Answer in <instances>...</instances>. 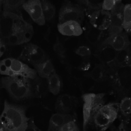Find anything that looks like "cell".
Returning <instances> with one entry per match:
<instances>
[{
    "instance_id": "obj_1",
    "label": "cell",
    "mask_w": 131,
    "mask_h": 131,
    "mask_svg": "<svg viewBox=\"0 0 131 131\" xmlns=\"http://www.w3.org/2000/svg\"><path fill=\"white\" fill-rule=\"evenodd\" d=\"M25 106L8 102L5 100L0 117V130H26L30 118L26 116Z\"/></svg>"
},
{
    "instance_id": "obj_2",
    "label": "cell",
    "mask_w": 131,
    "mask_h": 131,
    "mask_svg": "<svg viewBox=\"0 0 131 131\" xmlns=\"http://www.w3.org/2000/svg\"><path fill=\"white\" fill-rule=\"evenodd\" d=\"M1 88L5 89L15 101L36 97L33 79L20 76H6L1 79Z\"/></svg>"
},
{
    "instance_id": "obj_3",
    "label": "cell",
    "mask_w": 131,
    "mask_h": 131,
    "mask_svg": "<svg viewBox=\"0 0 131 131\" xmlns=\"http://www.w3.org/2000/svg\"><path fill=\"white\" fill-rule=\"evenodd\" d=\"M0 73L6 76H20L34 79L38 75L32 69L20 59L8 57L0 61Z\"/></svg>"
},
{
    "instance_id": "obj_4",
    "label": "cell",
    "mask_w": 131,
    "mask_h": 131,
    "mask_svg": "<svg viewBox=\"0 0 131 131\" xmlns=\"http://www.w3.org/2000/svg\"><path fill=\"white\" fill-rule=\"evenodd\" d=\"M83 128L85 130L93 123L94 117L98 110L105 104L104 94L88 93L82 96Z\"/></svg>"
},
{
    "instance_id": "obj_5",
    "label": "cell",
    "mask_w": 131,
    "mask_h": 131,
    "mask_svg": "<svg viewBox=\"0 0 131 131\" xmlns=\"http://www.w3.org/2000/svg\"><path fill=\"white\" fill-rule=\"evenodd\" d=\"M119 105L118 103H108L98 110L93 120V124L97 129L104 130L111 125L118 116Z\"/></svg>"
},
{
    "instance_id": "obj_6",
    "label": "cell",
    "mask_w": 131,
    "mask_h": 131,
    "mask_svg": "<svg viewBox=\"0 0 131 131\" xmlns=\"http://www.w3.org/2000/svg\"><path fill=\"white\" fill-rule=\"evenodd\" d=\"M34 34L33 26L23 19L16 27L11 35L4 39L7 45L13 46L28 43Z\"/></svg>"
},
{
    "instance_id": "obj_7",
    "label": "cell",
    "mask_w": 131,
    "mask_h": 131,
    "mask_svg": "<svg viewBox=\"0 0 131 131\" xmlns=\"http://www.w3.org/2000/svg\"><path fill=\"white\" fill-rule=\"evenodd\" d=\"M84 18V11L82 7L79 5L67 1L62 4L60 9L58 17L59 24L74 20L81 24Z\"/></svg>"
},
{
    "instance_id": "obj_8",
    "label": "cell",
    "mask_w": 131,
    "mask_h": 131,
    "mask_svg": "<svg viewBox=\"0 0 131 131\" xmlns=\"http://www.w3.org/2000/svg\"><path fill=\"white\" fill-rule=\"evenodd\" d=\"M48 59V56L45 51L37 45L32 43H26L24 45L20 60L34 66Z\"/></svg>"
},
{
    "instance_id": "obj_9",
    "label": "cell",
    "mask_w": 131,
    "mask_h": 131,
    "mask_svg": "<svg viewBox=\"0 0 131 131\" xmlns=\"http://www.w3.org/2000/svg\"><path fill=\"white\" fill-rule=\"evenodd\" d=\"M21 15L16 13L4 11L1 12L0 17L1 38L7 39L13 33L16 27L23 19Z\"/></svg>"
},
{
    "instance_id": "obj_10",
    "label": "cell",
    "mask_w": 131,
    "mask_h": 131,
    "mask_svg": "<svg viewBox=\"0 0 131 131\" xmlns=\"http://www.w3.org/2000/svg\"><path fill=\"white\" fill-rule=\"evenodd\" d=\"M117 66L113 72V83L118 90L126 91L131 86V65Z\"/></svg>"
},
{
    "instance_id": "obj_11",
    "label": "cell",
    "mask_w": 131,
    "mask_h": 131,
    "mask_svg": "<svg viewBox=\"0 0 131 131\" xmlns=\"http://www.w3.org/2000/svg\"><path fill=\"white\" fill-rule=\"evenodd\" d=\"M89 18L91 25L96 29L104 31L108 30L110 24L111 15L110 11L102 8L91 10H88Z\"/></svg>"
},
{
    "instance_id": "obj_12",
    "label": "cell",
    "mask_w": 131,
    "mask_h": 131,
    "mask_svg": "<svg viewBox=\"0 0 131 131\" xmlns=\"http://www.w3.org/2000/svg\"><path fill=\"white\" fill-rule=\"evenodd\" d=\"M23 8L36 24L39 26L45 25L46 19L41 0H27L23 4Z\"/></svg>"
},
{
    "instance_id": "obj_13",
    "label": "cell",
    "mask_w": 131,
    "mask_h": 131,
    "mask_svg": "<svg viewBox=\"0 0 131 131\" xmlns=\"http://www.w3.org/2000/svg\"><path fill=\"white\" fill-rule=\"evenodd\" d=\"M124 5L121 2L118 3L110 11L111 24L108 29L109 35H114L123 31V13Z\"/></svg>"
},
{
    "instance_id": "obj_14",
    "label": "cell",
    "mask_w": 131,
    "mask_h": 131,
    "mask_svg": "<svg viewBox=\"0 0 131 131\" xmlns=\"http://www.w3.org/2000/svg\"><path fill=\"white\" fill-rule=\"evenodd\" d=\"M126 32L109 35L102 43L101 46H109L116 51L126 49L129 47L130 42Z\"/></svg>"
},
{
    "instance_id": "obj_15",
    "label": "cell",
    "mask_w": 131,
    "mask_h": 131,
    "mask_svg": "<svg viewBox=\"0 0 131 131\" xmlns=\"http://www.w3.org/2000/svg\"><path fill=\"white\" fill-rule=\"evenodd\" d=\"M76 98L67 94L61 95L57 98L55 104V110L57 113L69 114L76 105Z\"/></svg>"
},
{
    "instance_id": "obj_16",
    "label": "cell",
    "mask_w": 131,
    "mask_h": 131,
    "mask_svg": "<svg viewBox=\"0 0 131 131\" xmlns=\"http://www.w3.org/2000/svg\"><path fill=\"white\" fill-rule=\"evenodd\" d=\"M57 29L59 32L63 35L68 36H77L82 33L81 24L74 20L67 21L58 24Z\"/></svg>"
},
{
    "instance_id": "obj_17",
    "label": "cell",
    "mask_w": 131,
    "mask_h": 131,
    "mask_svg": "<svg viewBox=\"0 0 131 131\" xmlns=\"http://www.w3.org/2000/svg\"><path fill=\"white\" fill-rule=\"evenodd\" d=\"M73 120H74L73 117L69 114L56 113L53 114L51 117L48 130L49 131H59L63 125Z\"/></svg>"
},
{
    "instance_id": "obj_18",
    "label": "cell",
    "mask_w": 131,
    "mask_h": 131,
    "mask_svg": "<svg viewBox=\"0 0 131 131\" xmlns=\"http://www.w3.org/2000/svg\"><path fill=\"white\" fill-rule=\"evenodd\" d=\"M117 51L109 46H101L97 53V57L103 63H113Z\"/></svg>"
},
{
    "instance_id": "obj_19",
    "label": "cell",
    "mask_w": 131,
    "mask_h": 131,
    "mask_svg": "<svg viewBox=\"0 0 131 131\" xmlns=\"http://www.w3.org/2000/svg\"><path fill=\"white\" fill-rule=\"evenodd\" d=\"M36 70L37 75L43 78L47 79L51 74H52L55 70L51 60L49 59L48 60L33 66Z\"/></svg>"
},
{
    "instance_id": "obj_20",
    "label": "cell",
    "mask_w": 131,
    "mask_h": 131,
    "mask_svg": "<svg viewBox=\"0 0 131 131\" xmlns=\"http://www.w3.org/2000/svg\"><path fill=\"white\" fill-rule=\"evenodd\" d=\"M26 0H4L1 8L3 11L16 13L21 15V9Z\"/></svg>"
},
{
    "instance_id": "obj_21",
    "label": "cell",
    "mask_w": 131,
    "mask_h": 131,
    "mask_svg": "<svg viewBox=\"0 0 131 131\" xmlns=\"http://www.w3.org/2000/svg\"><path fill=\"white\" fill-rule=\"evenodd\" d=\"M34 89L36 97H41L45 96L49 91L47 79L43 78L37 75L33 79Z\"/></svg>"
},
{
    "instance_id": "obj_22",
    "label": "cell",
    "mask_w": 131,
    "mask_h": 131,
    "mask_svg": "<svg viewBox=\"0 0 131 131\" xmlns=\"http://www.w3.org/2000/svg\"><path fill=\"white\" fill-rule=\"evenodd\" d=\"M49 91L54 95H57L61 88V79L59 75L54 72L47 78Z\"/></svg>"
},
{
    "instance_id": "obj_23",
    "label": "cell",
    "mask_w": 131,
    "mask_h": 131,
    "mask_svg": "<svg viewBox=\"0 0 131 131\" xmlns=\"http://www.w3.org/2000/svg\"><path fill=\"white\" fill-rule=\"evenodd\" d=\"M131 53L129 51L128 48L117 51L114 64L118 66H125L130 65Z\"/></svg>"
},
{
    "instance_id": "obj_24",
    "label": "cell",
    "mask_w": 131,
    "mask_h": 131,
    "mask_svg": "<svg viewBox=\"0 0 131 131\" xmlns=\"http://www.w3.org/2000/svg\"><path fill=\"white\" fill-rule=\"evenodd\" d=\"M107 74L106 69L105 65L97 64L95 66L94 68L89 73V76L93 80L100 82L105 79Z\"/></svg>"
},
{
    "instance_id": "obj_25",
    "label": "cell",
    "mask_w": 131,
    "mask_h": 131,
    "mask_svg": "<svg viewBox=\"0 0 131 131\" xmlns=\"http://www.w3.org/2000/svg\"><path fill=\"white\" fill-rule=\"evenodd\" d=\"M41 2L46 20L48 21L52 20L56 14V9L54 5L48 0H41Z\"/></svg>"
},
{
    "instance_id": "obj_26",
    "label": "cell",
    "mask_w": 131,
    "mask_h": 131,
    "mask_svg": "<svg viewBox=\"0 0 131 131\" xmlns=\"http://www.w3.org/2000/svg\"><path fill=\"white\" fill-rule=\"evenodd\" d=\"M123 26L126 32L131 33V4H126L124 6Z\"/></svg>"
},
{
    "instance_id": "obj_27",
    "label": "cell",
    "mask_w": 131,
    "mask_h": 131,
    "mask_svg": "<svg viewBox=\"0 0 131 131\" xmlns=\"http://www.w3.org/2000/svg\"><path fill=\"white\" fill-rule=\"evenodd\" d=\"M102 33L103 31L96 29L92 26V28L89 30L86 33V38L90 43L95 44L99 41Z\"/></svg>"
},
{
    "instance_id": "obj_28",
    "label": "cell",
    "mask_w": 131,
    "mask_h": 131,
    "mask_svg": "<svg viewBox=\"0 0 131 131\" xmlns=\"http://www.w3.org/2000/svg\"><path fill=\"white\" fill-rule=\"evenodd\" d=\"M119 111L121 114L124 116H128L131 115V98L129 97H124L119 103Z\"/></svg>"
},
{
    "instance_id": "obj_29",
    "label": "cell",
    "mask_w": 131,
    "mask_h": 131,
    "mask_svg": "<svg viewBox=\"0 0 131 131\" xmlns=\"http://www.w3.org/2000/svg\"><path fill=\"white\" fill-rule=\"evenodd\" d=\"M103 0H84V4L88 7V10H94L101 8Z\"/></svg>"
},
{
    "instance_id": "obj_30",
    "label": "cell",
    "mask_w": 131,
    "mask_h": 131,
    "mask_svg": "<svg viewBox=\"0 0 131 131\" xmlns=\"http://www.w3.org/2000/svg\"><path fill=\"white\" fill-rule=\"evenodd\" d=\"M24 45L13 46V48H11V50L10 52V57L12 58L20 59L21 55L24 48Z\"/></svg>"
},
{
    "instance_id": "obj_31",
    "label": "cell",
    "mask_w": 131,
    "mask_h": 131,
    "mask_svg": "<svg viewBox=\"0 0 131 131\" xmlns=\"http://www.w3.org/2000/svg\"><path fill=\"white\" fill-rule=\"evenodd\" d=\"M53 50L56 54L61 59L65 58V50L62 44L59 41L57 37L56 41L53 46Z\"/></svg>"
},
{
    "instance_id": "obj_32",
    "label": "cell",
    "mask_w": 131,
    "mask_h": 131,
    "mask_svg": "<svg viewBox=\"0 0 131 131\" xmlns=\"http://www.w3.org/2000/svg\"><path fill=\"white\" fill-rule=\"evenodd\" d=\"M79 129L74 120L66 123L60 128L59 131H78Z\"/></svg>"
},
{
    "instance_id": "obj_33",
    "label": "cell",
    "mask_w": 131,
    "mask_h": 131,
    "mask_svg": "<svg viewBox=\"0 0 131 131\" xmlns=\"http://www.w3.org/2000/svg\"><path fill=\"white\" fill-rule=\"evenodd\" d=\"M122 0H103L101 8L103 10L110 11L114 7Z\"/></svg>"
},
{
    "instance_id": "obj_34",
    "label": "cell",
    "mask_w": 131,
    "mask_h": 131,
    "mask_svg": "<svg viewBox=\"0 0 131 131\" xmlns=\"http://www.w3.org/2000/svg\"><path fill=\"white\" fill-rule=\"evenodd\" d=\"M75 52L76 54L82 57H88L91 54L90 49L88 47L85 46L79 47L76 49Z\"/></svg>"
},
{
    "instance_id": "obj_35",
    "label": "cell",
    "mask_w": 131,
    "mask_h": 131,
    "mask_svg": "<svg viewBox=\"0 0 131 131\" xmlns=\"http://www.w3.org/2000/svg\"><path fill=\"white\" fill-rule=\"evenodd\" d=\"M7 43L4 39L1 38L0 39V56L1 57L5 54L7 50Z\"/></svg>"
},
{
    "instance_id": "obj_36",
    "label": "cell",
    "mask_w": 131,
    "mask_h": 131,
    "mask_svg": "<svg viewBox=\"0 0 131 131\" xmlns=\"http://www.w3.org/2000/svg\"><path fill=\"white\" fill-rule=\"evenodd\" d=\"M40 130V129H39L37 126H36L34 122L33 118L30 119L28 122V126L26 130Z\"/></svg>"
},
{
    "instance_id": "obj_37",
    "label": "cell",
    "mask_w": 131,
    "mask_h": 131,
    "mask_svg": "<svg viewBox=\"0 0 131 131\" xmlns=\"http://www.w3.org/2000/svg\"><path fill=\"white\" fill-rule=\"evenodd\" d=\"M3 1H4V0H0V5H1V6L2 5V4L3 2Z\"/></svg>"
},
{
    "instance_id": "obj_38",
    "label": "cell",
    "mask_w": 131,
    "mask_h": 131,
    "mask_svg": "<svg viewBox=\"0 0 131 131\" xmlns=\"http://www.w3.org/2000/svg\"><path fill=\"white\" fill-rule=\"evenodd\" d=\"M80 2H81L82 3L84 4V2H83V0H79Z\"/></svg>"
},
{
    "instance_id": "obj_39",
    "label": "cell",
    "mask_w": 131,
    "mask_h": 131,
    "mask_svg": "<svg viewBox=\"0 0 131 131\" xmlns=\"http://www.w3.org/2000/svg\"><path fill=\"white\" fill-rule=\"evenodd\" d=\"M83 2H84V0H83Z\"/></svg>"
}]
</instances>
